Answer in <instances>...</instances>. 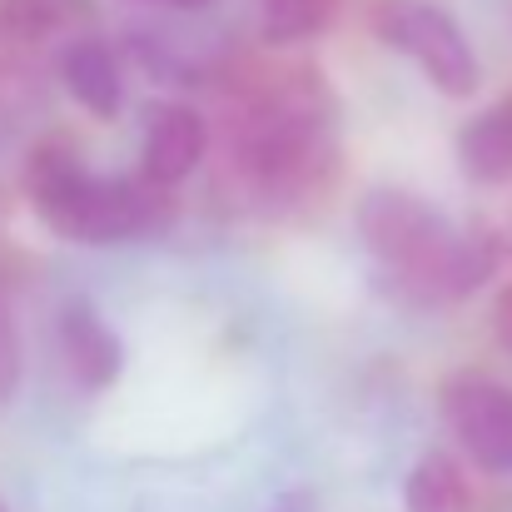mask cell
Here are the masks:
<instances>
[{
  "mask_svg": "<svg viewBox=\"0 0 512 512\" xmlns=\"http://www.w3.org/2000/svg\"><path fill=\"white\" fill-rule=\"evenodd\" d=\"M353 219L383 284L403 304L448 309L473 299L498 274V244L478 229H463L413 189L378 184L358 199Z\"/></svg>",
  "mask_w": 512,
  "mask_h": 512,
  "instance_id": "7a4b0ae2",
  "label": "cell"
},
{
  "mask_svg": "<svg viewBox=\"0 0 512 512\" xmlns=\"http://www.w3.org/2000/svg\"><path fill=\"white\" fill-rule=\"evenodd\" d=\"M403 512H478V493L458 458L423 453L403 483Z\"/></svg>",
  "mask_w": 512,
  "mask_h": 512,
  "instance_id": "30bf717a",
  "label": "cell"
},
{
  "mask_svg": "<svg viewBox=\"0 0 512 512\" xmlns=\"http://www.w3.org/2000/svg\"><path fill=\"white\" fill-rule=\"evenodd\" d=\"M55 343H60V363H65L70 383L85 388V393H105L120 378V368H125V343H120V334L110 329V319L100 309H90L80 299L60 309Z\"/></svg>",
  "mask_w": 512,
  "mask_h": 512,
  "instance_id": "52a82bcc",
  "label": "cell"
},
{
  "mask_svg": "<svg viewBox=\"0 0 512 512\" xmlns=\"http://www.w3.org/2000/svg\"><path fill=\"white\" fill-rule=\"evenodd\" d=\"M30 214L65 244H130L170 229V189L145 174L90 170L70 140H45L25 160Z\"/></svg>",
  "mask_w": 512,
  "mask_h": 512,
  "instance_id": "3957f363",
  "label": "cell"
},
{
  "mask_svg": "<svg viewBox=\"0 0 512 512\" xmlns=\"http://www.w3.org/2000/svg\"><path fill=\"white\" fill-rule=\"evenodd\" d=\"M493 334H498V343L512 353V284H503L498 299H493Z\"/></svg>",
  "mask_w": 512,
  "mask_h": 512,
  "instance_id": "5bb4252c",
  "label": "cell"
},
{
  "mask_svg": "<svg viewBox=\"0 0 512 512\" xmlns=\"http://www.w3.org/2000/svg\"><path fill=\"white\" fill-rule=\"evenodd\" d=\"M339 90L314 65H229L219 150L239 194L294 214L339 174Z\"/></svg>",
  "mask_w": 512,
  "mask_h": 512,
  "instance_id": "6da1fadb",
  "label": "cell"
},
{
  "mask_svg": "<svg viewBox=\"0 0 512 512\" xmlns=\"http://www.w3.org/2000/svg\"><path fill=\"white\" fill-rule=\"evenodd\" d=\"M204 150H209V130L194 105L160 100L145 110V125H140V174L145 179L174 189L204 165Z\"/></svg>",
  "mask_w": 512,
  "mask_h": 512,
  "instance_id": "8992f818",
  "label": "cell"
},
{
  "mask_svg": "<svg viewBox=\"0 0 512 512\" xmlns=\"http://www.w3.org/2000/svg\"><path fill=\"white\" fill-rule=\"evenodd\" d=\"M438 408L458 438V448L483 473H512V388L488 373L443 378Z\"/></svg>",
  "mask_w": 512,
  "mask_h": 512,
  "instance_id": "5b68a950",
  "label": "cell"
},
{
  "mask_svg": "<svg viewBox=\"0 0 512 512\" xmlns=\"http://www.w3.org/2000/svg\"><path fill=\"white\" fill-rule=\"evenodd\" d=\"M90 25V0H0V35L15 45H45Z\"/></svg>",
  "mask_w": 512,
  "mask_h": 512,
  "instance_id": "8fae6325",
  "label": "cell"
},
{
  "mask_svg": "<svg viewBox=\"0 0 512 512\" xmlns=\"http://www.w3.org/2000/svg\"><path fill=\"white\" fill-rule=\"evenodd\" d=\"M20 368H25L20 319H15L10 289H5V279H0V403H10V398H15V388H20Z\"/></svg>",
  "mask_w": 512,
  "mask_h": 512,
  "instance_id": "4fadbf2b",
  "label": "cell"
},
{
  "mask_svg": "<svg viewBox=\"0 0 512 512\" xmlns=\"http://www.w3.org/2000/svg\"><path fill=\"white\" fill-rule=\"evenodd\" d=\"M339 0H259V35L269 45H304L334 25Z\"/></svg>",
  "mask_w": 512,
  "mask_h": 512,
  "instance_id": "7c38bea8",
  "label": "cell"
},
{
  "mask_svg": "<svg viewBox=\"0 0 512 512\" xmlns=\"http://www.w3.org/2000/svg\"><path fill=\"white\" fill-rule=\"evenodd\" d=\"M150 5H170V10H204L214 0H150Z\"/></svg>",
  "mask_w": 512,
  "mask_h": 512,
  "instance_id": "2e32d148",
  "label": "cell"
},
{
  "mask_svg": "<svg viewBox=\"0 0 512 512\" xmlns=\"http://www.w3.org/2000/svg\"><path fill=\"white\" fill-rule=\"evenodd\" d=\"M60 80L70 90L75 105H85L95 120H115L125 105V75H120V55L100 40V35H75L60 50Z\"/></svg>",
  "mask_w": 512,
  "mask_h": 512,
  "instance_id": "ba28073f",
  "label": "cell"
},
{
  "mask_svg": "<svg viewBox=\"0 0 512 512\" xmlns=\"http://www.w3.org/2000/svg\"><path fill=\"white\" fill-rule=\"evenodd\" d=\"M458 170L473 184H512V95L493 100L458 130Z\"/></svg>",
  "mask_w": 512,
  "mask_h": 512,
  "instance_id": "9c48e42d",
  "label": "cell"
},
{
  "mask_svg": "<svg viewBox=\"0 0 512 512\" xmlns=\"http://www.w3.org/2000/svg\"><path fill=\"white\" fill-rule=\"evenodd\" d=\"M269 512H319V498H314L309 488H294V493L274 498V508H269Z\"/></svg>",
  "mask_w": 512,
  "mask_h": 512,
  "instance_id": "9a60e30c",
  "label": "cell"
},
{
  "mask_svg": "<svg viewBox=\"0 0 512 512\" xmlns=\"http://www.w3.org/2000/svg\"><path fill=\"white\" fill-rule=\"evenodd\" d=\"M373 35L403 55L408 65H418V75L448 95V100H468L478 95V55L473 40L463 35V25L433 5V0H378L368 15Z\"/></svg>",
  "mask_w": 512,
  "mask_h": 512,
  "instance_id": "277c9868",
  "label": "cell"
}]
</instances>
